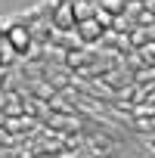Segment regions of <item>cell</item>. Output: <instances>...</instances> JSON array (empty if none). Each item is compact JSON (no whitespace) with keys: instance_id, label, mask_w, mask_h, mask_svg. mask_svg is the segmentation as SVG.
I'll return each mask as SVG.
<instances>
[{"instance_id":"cell-1","label":"cell","mask_w":155,"mask_h":158,"mask_svg":"<svg viewBox=\"0 0 155 158\" xmlns=\"http://www.w3.org/2000/svg\"><path fill=\"white\" fill-rule=\"evenodd\" d=\"M3 34H6V40L13 44V50H16L19 56H22V53H28V50H31V44H34L31 28H28V25H22V22H16V25L3 28Z\"/></svg>"},{"instance_id":"cell-2","label":"cell","mask_w":155,"mask_h":158,"mask_svg":"<svg viewBox=\"0 0 155 158\" xmlns=\"http://www.w3.org/2000/svg\"><path fill=\"white\" fill-rule=\"evenodd\" d=\"M53 28H59V31H71V28H78V19H74V6H71V0H62V3L53 10Z\"/></svg>"},{"instance_id":"cell-3","label":"cell","mask_w":155,"mask_h":158,"mask_svg":"<svg viewBox=\"0 0 155 158\" xmlns=\"http://www.w3.org/2000/svg\"><path fill=\"white\" fill-rule=\"evenodd\" d=\"M103 22L93 16V19H84V22H78V34H81V40L84 44H93V40H99L103 37Z\"/></svg>"},{"instance_id":"cell-4","label":"cell","mask_w":155,"mask_h":158,"mask_svg":"<svg viewBox=\"0 0 155 158\" xmlns=\"http://www.w3.org/2000/svg\"><path fill=\"white\" fill-rule=\"evenodd\" d=\"M71 6H74V19L78 22L96 16V0H71Z\"/></svg>"},{"instance_id":"cell-5","label":"cell","mask_w":155,"mask_h":158,"mask_svg":"<svg viewBox=\"0 0 155 158\" xmlns=\"http://www.w3.org/2000/svg\"><path fill=\"white\" fill-rule=\"evenodd\" d=\"M65 62H68L71 68H78V65H84V62H87V53H81V50H68Z\"/></svg>"},{"instance_id":"cell-6","label":"cell","mask_w":155,"mask_h":158,"mask_svg":"<svg viewBox=\"0 0 155 158\" xmlns=\"http://www.w3.org/2000/svg\"><path fill=\"white\" fill-rule=\"evenodd\" d=\"M6 62V56H3V44H0V65H3Z\"/></svg>"}]
</instances>
